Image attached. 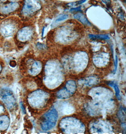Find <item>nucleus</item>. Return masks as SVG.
<instances>
[{
    "mask_svg": "<svg viewBox=\"0 0 126 134\" xmlns=\"http://www.w3.org/2000/svg\"><path fill=\"white\" fill-rule=\"evenodd\" d=\"M9 119L7 116H0V130L4 131L9 126Z\"/></svg>",
    "mask_w": 126,
    "mask_h": 134,
    "instance_id": "obj_12",
    "label": "nucleus"
},
{
    "mask_svg": "<svg viewBox=\"0 0 126 134\" xmlns=\"http://www.w3.org/2000/svg\"><path fill=\"white\" fill-rule=\"evenodd\" d=\"M58 118V113L54 107L50 109L42 117L41 127L43 130L46 131L54 128Z\"/></svg>",
    "mask_w": 126,
    "mask_h": 134,
    "instance_id": "obj_2",
    "label": "nucleus"
},
{
    "mask_svg": "<svg viewBox=\"0 0 126 134\" xmlns=\"http://www.w3.org/2000/svg\"><path fill=\"white\" fill-rule=\"evenodd\" d=\"M44 29H43V32H42V37L43 36V35H44Z\"/></svg>",
    "mask_w": 126,
    "mask_h": 134,
    "instance_id": "obj_25",
    "label": "nucleus"
},
{
    "mask_svg": "<svg viewBox=\"0 0 126 134\" xmlns=\"http://www.w3.org/2000/svg\"><path fill=\"white\" fill-rule=\"evenodd\" d=\"M41 69V64L38 61H34L30 64V66L28 70V72L31 75L35 76L40 72Z\"/></svg>",
    "mask_w": 126,
    "mask_h": 134,
    "instance_id": "obj_11",
    "label": "nucleus"
},
{
    "mask_svg": "<svg viewBox=\"0 0 126 134\" xmlns=\"http://www.w3.org/2000/svg\"><path fill=\"white\" fill-rule=\"evenodd\" d=\"M49 98V94L42 90H38L29 96L28 103L33 107L42 108L46 104Z\"/></svg>",
    "mask_w": 126,
    "mask_h": 134,
    "instance_id": "obj_3",
    "label": "nucleus"
},
{
    "mask_svg": "<svg viewBox=\"0 0 126 134\" xmlns=\"http://www.w3.org/2000/svg\"><path fill=\"white\" fill-rule=\"evenodd\" d=\"M4 109V107H3V106L0 104V114L2 113H1V112H3V111Z\"/></svg>",
    "mask_w": 126,
    "mask_h": 134,
    "instance_id": "obj_21",
    "label": "nucleus"
},
{
    "mask_svg": "<svg viewBox=\"0 0 126 134\" xmlns=\"http://www.w3.org/2000/svg\"><path fill=\"white\" fill-rule=\"evenodd\" d=\"M19 4L17 2H10L2 5L0 8L1 12L4 14H9L18 8Z\"/></svg>",
    "mask_w": 126,
    "mask_h": 134,
    "instance_id": "obj_10",
    "label": "nucleus"
},
{
    "mask_svg": "<svg viewBox=\"0 0 126 134\" xmlns=\"http://www.w3.org/2000/svg\"><path fill=\"white\" fill-rule=\"evenodd\" d=\"M103 3H104L106 4H110L111 3V2L110 0H101Z\"/></svg>",
    "mask_w": 126,
    "mask_h": 134,
    "instance_id": "obj_18",
    "label": "nucleus"
},
{
    "mask_svg": "<svg viewBox=\"0 0 126 134\" xmlns=\"http://www.w3.org/2000/svg\"><path fill=\"white\" fill-rule=\"evenodd\" d=\"M60 127L63 132L68 134H80L85 131L84 124L80 120L72 117L61 120Z\"/></svg>",
    "mask_w": 126,
    "mask_h": 134,
    "instance_id": "obj_1",
    "label": "nucleus"
},
{
    "mask_svg": "<svg viewBox=\"0 0 126 134\" xmlns=\"http://www.w3.org/2000/svg\"><path fill=\"white\" fill-rule=\"evenodd\" d=\"M13 65H14L16 66V62L14 61H12L10 62V65H11V66H13Z\"/></svg>",
    "mask_w": 126,
    "mask_h": 134,
    "instance_id": "obj_23",
    "label": "nucleus"
},
{
    "mask_svg": "<svg viewBox=\"0 0 126 134\" xmlns=\"http://www.w3.org/2000/svg\"><path fill=\"white\" fill-rule=\"evenodd\" d=\"M39 8V3L36 0H25L22 12L25 15H29L38 10Z\"/></svg>",
    "mask_w": 126,
    "mask_h": 134,
    "instance_id": "obj_6",
    "label": "nucleus"
},
{
    "mask_svg": "<svg viewBox=\"0 0 126 134\" xmlns=\"http://www.w3.org/2000/svg\"><path fill=\"white\" fill-rule=\"evenodd\" d=\"M86 0H81L80 1L78 2V3L79 4H82L83 3H84V2H86Z\"/></svg>",
    "mask_w": 126,
    "mask_h": 134,
    "instance_id": "obj_24",
    "label": "nucleus"
},
{
    "mask_svg": "<svg viewBox=\"0 0 126 134\" xmlns=\"http://www.w3.org/2000/svg\"><path fill=\"white\" fill-rule=\"evenodd\" d=\"M68 18V16L66 14H64L63 15L61 16H59L58 19H56L55 20V23H58L59 22H61V21H62L64 20H66Z\"/></svg>",
    "mask_w": 126,
    "mask_h": 134,
    "instance_id": "obj_16",
    "label": "nucleus"
},
{
    "mask_svg": "<svg viewBox=\"0 0 126 134\" xmlns=\"http://www.w3.org/2000/svg\"><path fill=\"white\" fill-rule=\"evenodd\" d=\"M32 30L28 27H25L19 31L18 38L21 42H26L30 39L32 35Z\"/></svg>",
    "mask_w": 126,
    "mask_h": 134,
    "instance_id": "obj_8",
    "label": "nucleus"
},
{
    "mask_svg": "<svg viewBox=\"0 0 126 134\" xmlns=\"http://www.w3.org/2000/svg\"><path fill=\"white\" fill-rule=\"evenodd\" d=\"M108 84L110 86L113 87L115 89V93H116V96L117 97L118 99L119 100H120L122 99V97L120 95V93H119V90L118 85H117V83H114V82H110V83H108Z\"/></svg>",
    "mask_w": 126,
    "mask_h": 134,
    "instance_id": "obj_14",
    "label": "nucleus"
},
{
    "mask_svg": "<svg viewBox=\"0 0 126 134\" xmlns=\"http://www.w3.org/2000/svg\"><path fill=\"white\" fill-rule=\"evenodd\" d=\"M20 105H21V109H22V110L23 111V112L24 113H26V110H25V109L24 108V107L23 106V104L22 102H21V103H20Z\"/></svg>",
    "mask_w": 126,
    "mask_h": 134,
    "instance_id": "obj_19",
    "label": "nucleus"
},
{
    "mask_svg": "<svg viewBox=\"0 0 126 134\" xmlns=\"http://www.w3.org/2000/svg\"><path fill=\"white\" fill-rule=\"evenodd\" d=\"M99 81V79L97 77L91 76L80 80L78 81V84L80 85L90 87L98 83Z\"/></svg>",
    "mask_w": 126,
    "mask_h": 134,
    "instance_id": "obj_9",
    "label": "nucleus"
},
{
    "mask_svg": "<svg viewBox=\"0 0 126 134\" xmlns=\"http://www.w3.org/2000/svg\"><path fill=\"white\" fill-rule=\"evenodd\" d=\"M0 95L5 104L9 108H12L15 106L16 101L10 90L5 88L2 90L0 91Z\"/></svg>",
    "mask_w": 126,
    "mask_h": 134,
    "instance_id": "obj_5",
    "label": "nucleus"
},
{
    "mask_svg": "<svg viewBox=\"0 0 126 134\" xmlns=\"http://www.w3.org/2000/svg\"><path fill=\"white\" fill-rule=\"evenodd\" d=\"M16 29L14 24L7 21L2 24L0 27V32L5 37H9L13 34Z\"/></svg>",
    "mask_w": 126,
    "mask_h": 134,
    "instance_id": "obj_7",
    "label": "nucleus"
},
{
    "mask_svg": "<svg viewBox=\"0 0 126 134\" xmlns=\"http://www.w3.org/2000/svg\"><path fill=\"white\" fill-rule=\"evenodd\" d=\"M2 67L1 65H0V72L2 71Z\"/></svg>",
    "mask_w": 126,
    "mask_h": 134,
    "instance_id": "obj_26",
    "label": "nucleus"
},
{
    "mask_svg": "<svg viewBox=\"0 0 126 134\" xmlns=\"http://www.w3.org/2000/svg\"><path fill=\"white\" fill-rule=\"evenodd\" d=\"M80 7H78V8H72L71 9H70V12H77V11H80L81 9H80Z\"/></svg>",
    "mask_w": 126,
    "mask_h": 134,
    "instance_id": "obj_17",
    "label": "nucleus"
},
{
    "mask_svg": "<svg viewBox=\"0 0 126 134\" xmlns=\"http://www.w3.org/2000/svg\"><path fill=\"white\" fill-rule=\"evenodd\" d=\"M19 0H2V2H6V1H8V2H17Z\"/></svg>",
    "mask_w": 126,
    "mask_h": 134,
    "instance_id": "obj_20",
    "label": "nucleus"
},
{
    "mask_svg": "<svg viewBox=\"0 0 126 134\" xmlns=\"http://www.w3.org/2000/svg\"><path fill=\"white\" fill-rule=\"evenodd\" d=\"M89 37L92 39H102L106 40L110 39V37L106 35H89Z\"/></svg>",
    "mask_w": 126,
    "mask_h": 134,
    "instance_id": "obj_15",
    "label": "nucleus"
},
{
    "mask_svg": "<svg viewBox=\"0 0 126 134\" xmlns=\"http://www.w3.org/2000/svg\"><path fill=\"white\" fill-rule=\"evenodd\" d=\"M74 19H77L78 20L81 22L83 24L86 26H91V24L90 22L88 21V20L86 19V17L85 16L84 14L81 13H78L76 14H75L74 16Z\"/></svg>",
    "mask_w": 126,
    "mask_h": 134,
    "instance_id": "obj_13",
    "label": "nucleus"
},
{
    "mask_svg": "<svg viewBox=\"0 0 126 134\" xmlns=\"http://www.w3.org/2000/svg\"><path fill=\"white\" fill-rule=\"evenodd\" d=\"M77 85L75 81L69 80L67 81L65 86L57 93V97L61 99L70 98L74 94Z\"/></svg>",
    "mask_w": 126,
    "mask_h": 134,
    "instance_id": "obj_4",
    "label": "nucleus"
},
{
    "mask_svg": "<svg viewBox=\"0 0 126 134\" xmlns=\"http://www.w3.org/2000/svg\"><path fill=\"white\" fill-rule=\"evenodd\" d=\"M117 64H118V58H117V57H116V63H115L116 66H115V70H114V72H116V69H117Z\"/></svg>",
    "mask_w": 126,
    "mask_h": 134,
    "instance_id": "obj_22",
    "label": "nucleus"
}]
</instances>
